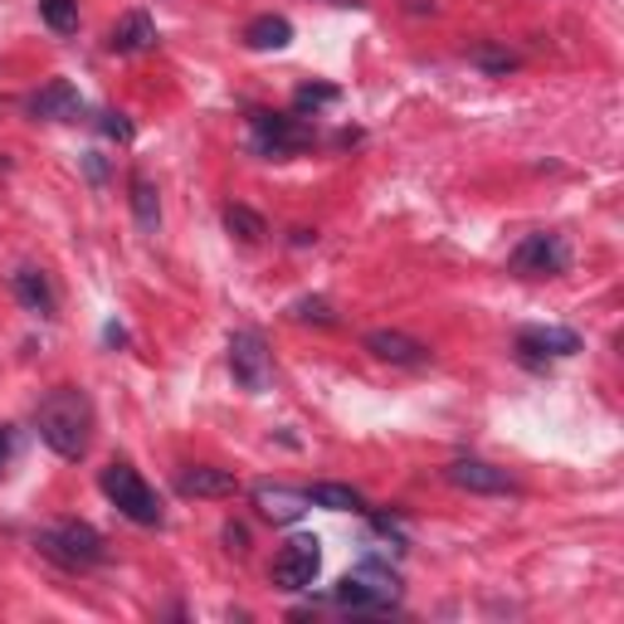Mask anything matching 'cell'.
<instances>
[{"instance_id": "6da1fadb", "label": "cell", "mask_w": 624, "mask_h": 624, "mask_svg": "<svg viewBox=\"0 0 624 624\" xmlns=\"http://www.w3.org/2000/svg\"><path fill=\"white\" fill-rule=\"evenodd\" d=\"M34 429L59 458H83L93 444V400L79 386H55L34 410Z\"/></svg>"}, {"instance_id": "7c38bea8", "label": "cell", "mask_w": 624, "mask_h": 624, "mask_svg": "<svg viewBox=\"0 0 624 624\" xmlns=\"http://www.w3.org/2000/svg\"><path fill=\"white\" fill-rule=\"evenodd\" d=\"M254 507H259V513L269 517V522H284V527H288V522H298L313 503H308V493H303V488H284V483H259V488H254Z\"/></svg>"}, {"instance_id": "7a4b0ae2", "label": "cell", "mask_w": 624, "mask_h": 624, "mask_svg": "<svg viewBox=\"0 0 624 624\" xmlns=\"http://www.w3.org/2000/svg\"><path fill=\"white\" fill-rule=\"evenodd\" d=\"M34 546H40V556H49V562L63 571H88L108 556L103 532H98L93 522H59V527H44L40 537H34Z\"/></svg>"}, {"instance_id": "9a60e30c", "label": "cell", "mask_w": 624, "mask_h": 624, "mask_svg": "<svg viewBox=\"0 0 624 624\" xmlns=\"http://www.w3.org/2000/svg\"><path fill=\"white\" fill-rule=\"evenodd\" d=\"M10 293H16V303L24 313L55 317V288H49L44 269H16V274H10Z\"/></svg>"}, {"instance_id": "83f0119b", "label": "cell", "mask_w": 624, "mask_h": 624, "mask_svg": "<svg viewBox=\"0 0 624 624\" xmlns=\"http://www.w3.org/2000/svg\"><path fill=\"white\" fill-rule=\"evenodd\" d=\"M372 527L380 532V537H390V542H396V546H405V527H400L396 517H372Z\"/></svg>"}, {"instance_id": "4fadbf2b", "label": "cell", "mask_w": 624, "mask_h": 624, "mask_svg": "<svg viewBox=\"0 0 624 624\" xmlns=\"http://www.w3.org/2000/svg\"><path fill=\"white\" fill-rule=\"evenodd\" d=\"M235 488H239V478L229 474V468L196 464V468H181V474H176V493H181V498H229Z\"/></svg>"}, {"instance_id": "ac0fdd59", "label": "cell", "mask_w": 624, "mask_h": 624, "mask_svg": "<svg viewBox=\"0 0 624 624\" xmlns=\"http://www.w3.org/2000/svg\"><path fill=\"white\" fill-rule=\"evenodd\" d=\"M333 601H337L341 610H351V615H386V610H390L361 576H347V581H341L337 591H333Z\"/></svg>"}, {"instance_id": "e0dca14e", "label": "cell", "mask_w": 624, "mask_h": 624, "mask_svg": "<svg viewBox=\"0 0 624 624\" xmlns=\"http://www.w3.org/2000/svg\"><path fill=\"white\" fill-rule=\"evenodd\" d=\"M127 190H132L127 200H132V220H137V229H142V235H157V229H161V196H157V186H151L142 171H132Z\"/></svg>"}, {"instance_id": "52a82bcc", "label": "cell", "mask_w": 624, "mask_h": 624, "mask_svg": "<svg viewBox=\"0 0 624 624\" xmlns=\"http://www.w3.org/2000/svg\"><path fill=\"white\" fill-rule=\"evenodd\" d=\"M507 269L522 274V278H556V274L571 269V249H566L562 235H527L513 249Z\"/></svg>"}, {"instance_id": "484cf974", "label": "cell", "mask_w": 624, "mask_h": 624, "mask_svg": "<svg viewBox=\"0 0 624 624\" xmlns=\"http://www.w3.org/2000/svg\"><path fill=\"white\" fill-rule=\"evenodd\" d=\"M98 127H103L108 137H118V142H132V122H127L122 112H103V122H98Z\"/></svg>"}, {"instance_id": "9c48e42d", "label": "cell", "mask_w": 624, "mask_h": 624, "mask_svg": "<svg viewBox=\"0 0 624 624\" xmlns=\"http://www.w3.org/2000/svg\"><path fill=\"white\" fill-rule=\"evenodd\" d=\"M24 112H30V118H44V122H79L83 118V98H79V88L73 83L55 79V83H44L40 93L24 98Z\"/></svg>"}, {"instance_id": "5b68a950", "label": "cell", "mask_w": 624, "mask_h": 624, "mask_svg": "<svg viewBox=\"0 0 624 624\" xmlns=\"http://www.w3.org/2000/svg\"><path fill=\"white\" fill-rule=\"evenodd\" d=\"M229 372H235V380L249 390V396L269 390L274 356H269V341H264L259 327H239V333H229Z\"/></svg>"}, {"instance_id": "603a6c76", "label": "cell", "mask_w": 624, "mask_h": 624, "mask_svg": "<svg viewBox=\"0 0 624 624\" xmlns=\"http://www.w3.org/2000/svg\"><path fill=\"white\" fill-rule=\"evenodd\" d=\"M468 63H478L483 73H513L522 59L513 55V49H503V44H478L474 55H468Z\"/></svg>"}, {"instance_id": "cb8c5ba5", "label": "cell", "mask_w": 624, "mask_h": 624, "mask_svg": "<svg viewBox=\"0 0 624 624\" xmlns=\"http://www.w3.org/2000/svg\"><path fill=\"white\" fill-rule=\"evenodd\" d=\"M337 98H341L337 83H303L298 93H293V108H298V112H317V108H333Z\"/></svg>"}, {"instance_id": "8992f818", "label": "cell", "mask_w": 624, "mask_h": 624, "mask_svg": "<svg viewBox=\"0 0 624 624\" xmlns=\"http://www.w3.org/2000/svg\"><path fill=\"white\" fill-rule=\"evenodd\" d=\"M317 571H323V542L317 537H293V542H284V552L274 556L269 576H274L278 591L298 595V591H313Z\"/></svg>"}, {"instance_id": "30bf717a", "label": "cell", "mask_w": 624, "mask_h": 624, "mask_svg": "<svg viewBox=\"0 0 624 624\" xmlns=\"http://www.w3.org/2000/svg\"><path fill=\"white\" fill-rule=\"evenodd\" d=\"M517 351H522V361L546 366V356H576L581 337L571 333V327H522V333H517Z\"/></svg>"}, {"instance_id": "8fae6325", "label": "cell", "mask_w": 624, "mask_h": 624, "mask_svg": "<svg viewBox=\"0 0 624 624\" xmlns=\"http://www.w3.org/2000/svg\"><path fill=\"white\" fill-rule=\"evenodd\" d=\"M444 474H449L454 488H468V493H517L507 468H493V464H483V458H454Z\"/></svg>"}, {"instance_id": "4316f807", "label": "cell", "mask_w": 624, "mask_h": 624, "mask_svg": "<svg viewBox=\"0 0 624 624\" xmlns=\"http://www.w3.org/2000/svg\"><path fill=\"white\" fill-rule=\"evenodd\" d=\"M225 546H229L235 556H245V552H249V532L239 527V522H229V527H225Z\"/></svg>"}, {"instance_id": "ba28073f", "label": "cell", "mask_w": 624, "mask_h": 624, "mask_svg": "<svg viewBox=\"0 0 624 624\" xmlns=\"http://www.w3.org/2000/svg\"><path fill=\"white\" fill-rule=\"evenodd\" d=\"M361 347L376 356V361H390V366H429V347L425 341H415V337H405L396 333V327H376V333H366L361 337Z\"/></svg>"}, {"instance_id": "f1b7e54d", "label": "cell", "mask_w": 624, "mask_h": 624, "mask_svg": "<svg viewBox=\"0 0 624 624\" xmlns=\"http://www.w3.org/2000/svg\"><path fill=\"white\" fill-rule=\"evenodd\" d=\"M10 458V429H0V464Z\"/></svg>"}, {"instance_id": "44dd1931", "label": "cell", "mask_w": 624, "mask_h": 624, "mask_svg": "<svg viewBox=\"0 0 624 624\" xmlns=\"http://www.w3.org/2000/svg\"><path fill=\"white\" fill-rule=\"evenodd\" d=\"M351 576H361V581L372 585V591H376L386 605H396V601H400V576H396L390 566H380V562H361V566L351 571Z\"/></svg>"}, {"instance_id": "2e32d148", "label": "cell", "mask_w": 624, "mask_h": 624, "mask_svg": "<svg viewBox=\"0 0 624 624\" xmlns=\"http://www.w3.org/2000/svg\"><path fill=\"white\" fill-rule=\"evenodd\" d=\"M245 44L254 55H269V49H288L293 44V20L288 16H254L245 24Z\"/></svg>"}, {"instance_id": "d4e9b609", "label": "cell", "mask_w": 624, "mask_h": 624, "mask_svg": "<svg viewBox=\"0 0 624 624\" xmlns=\"http://www.w3.org/2000/svg\"><path fill=\"white\" fill-rule=\"evenodd\" d=\"M288 313L298 317V323H317V327H333L337 323V313H333V303H327V298H298Z\"/></svg>"}, {"instance_id": "277c9868", "label": "cell", "mask_w": 624, "mask_h": 624, "mask_svg": "<svg viewBox=\"0 0 624 624\" xmlns=\"http://www.w3.org/2000/svg\"><path fill=\"white\" fill-rule=\"evenodd\" d=\"M249 147L269 161H284L293 151L313 147V127L293 112H249Z\"/></svg>"}, {"instance_id": "d6986e66", "label": "cell", "mask_w": 624, "mask_h": 624, "mask_svg": "<svg viewBox=\"0 0 624 624\" xmlns=\"http://www.w3.org/2000/svg\"><path fill=\"white\" fill-rule=\"evenodd\" d=\"M308 503L327 507V513H366V498L351 488V483H313Z\"/></svg>"}, {"instance_id": "5bb4252c", "label": "cell", "mask_w": 624, "mask_h": 624, "mask_svg": "<svg viewBox=\"0 0 624 624\" xmlns=\"http://www.w3.org/2000/svg\"><path fill=\"white\" fill-rule=\"evenodd\" d=\"M151 44H157V20H151L147 10H127L108 34L112 55H142V49H151Z\"/></svg>"}, {"instance_id": "3957f363", "label": "cell", "mask_w": 624, "mask_h": 624, "mask_svg": "<svg viewBox=\"0 0 624 624\" xmlns=\"http://www.w3.org/2000/svg\"><path fill=\"white\" fill-rule=\"evenodd\" d=\"M98 488L108 493V503L118 507L127 522H137V527H161L167 513H161V498L147 488V478L137 474L132 464H108L103 478H98Z\"/></svg>"}, {"instance_id": "ffe728a7", "label": "cell", "mask_w": 624, "mask_h": 624, "mask_svg": "<svg viewBox=\"0 0 624 624\" xmlns=\"http://www.w3.org/2000/svg\"><path fill=\"white\" fill-rule=\"evenodd\" d=\"M225 229L239 239V245H259V239L269 235L264 215H259V210H249V206H225Z\"/></svg>"}, {"instance_id": "7402d4cb", "label": "cell", "mask_w": 624, "mask_h": 624, "mask_svg": "<svg viewBox=\"0 0 624 624\" xmlns=\"http://www.w3.org/2000/svg\"><path fill=\"white\" fill-rule=\"evenodd\" d=\"M40 20L55 34H73L79 30V0H40Z\"/></svg>"}]
</instances>
